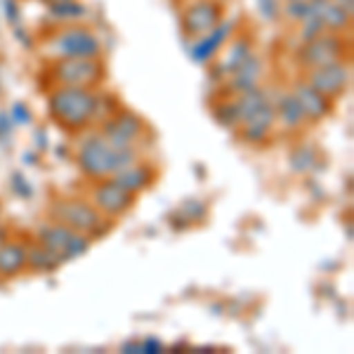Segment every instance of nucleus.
<instances>
[{"instance_id":"nucleus-1","label":"nucleus","mask_w":354,"mask_h":354,"mask_svg":"<svg viewBox=\"0 0 354 354\" xmlns=\"http://www.w3.org/2000/svg\"><path fill=\"white\" fill-rule=\"evenodd\" d=\"M97 97L90 88H73V85H64V88L55 90L48 100V113L55 123H59L66 130H81L85 128L97 113Z\"/></svg>"},{"instance_id":"nucleus-2","label":"nucleus","mask_w":354,"mask_h":354,"mask_svg":"<svg viewBox=\"0 0 354 354\" xmlns=\"http://www.w3.org/2000/svg\"><path fill=\"white\" fill-rule=\"evenodd\" d=\"M133 163H137V153L133 147L130 149H116V147H111L106 142L104 135L88 137L81 145V149H78V165L93 180L111 177Z\"/></svg>"},{"instance_id":"nucleus-3","label":"nucleus","mask_w":354,"mask_h":354,"mask_svg":"<svg viewBox=\"0 0 354 354\" xmlns=\"http://www.w3.org/2000/svg\"><path fill=\"white\" fill-rule=\"evenodd\" d=\"M50 55L57 59H97L102 55V41L85 26H68L48 43Z\"/></svg>"},{"instance_id":"nucleus-4","label":"nucleus","mask_w":354,"mask_h":354,"mask_svg":"<svg viewBox=\"0 0 354 354\" xmlns=\"http://www.w3.org/2000/svg\"><path fill=\"white\" fill-rule=\"evenodd\" d=\"M38 239H41V245L59 258L62 262L81 258L83 253H88L90 248V236L81 232L68 230L66 225L57 222V225H45L38 230Z\"/></svg>"},{"instance_id":"nucleus-5","label":"nucleus","mask_w":354,"mask_h":354,"mask_svg":"<svg viewBox=\"0 0 354 354\" xmlns=\"http://www.w3.org/2000/svg\"><path fill=\"white\" fill-rule=\"evenodd\" d=\"M50 215H53V220L62 222V225H66L73 232L102 234L100 225L104 222V218H102L95 205L85 201H57L50 208Z\"/></svg>"},{"instance_id":"nucleus-6","label":"nucleus","mask_w":354,"mask_h":354,"mask_svg":"<svg viewBox=\"0 0 354 354\" xmlns=\"http://www.w3.org/2000/svg\"><path fill=\"white\" fill-rule=\"evenodd\" d=\"M53 73L62 85L93 88L104 78V66L100 59H57Z\"/></svg>"},{"instance_id":"nucleus-7","label":"nucleus","mask_w":354,"mask_h":354,"mask_svg":"<svg viewBox=\"0 0 354 354\" xmlns=\"http://www.w3.org/2000/svg\"><path fill=\"white\" fill-rule=\"evenodd\" d=\"M345 41L338 36V33H326L317 36L314 41H307L300 48L298 59L302 66L307 68H317L322 64H330V62H340L342 55H345Z\"/></svg>"},{"instance_id":"nucleus-8","label":"nucleus","mask_w":354,"mask_h":354,"mask_svg":"<svg viewBox=\"0 0 354 354\" xmlns=\"http://www.w3.org/2000/svg\"><path fill=\"white\" fill-rule=\"evenodd\" d=\"M350 81H352V71H350V64L345 62H330V64H322L317 68H312L310 73V85L317 88L322 95L326 97H340L350 88Z\"/></svg>"},{"instance_id":"nucleus-9","label":"nucleus","mask_w":354,"mask_h":354,"mask_svg":"<svg viewBox=\"0 0 354 354\" xmlns=\"http://www.w3.org/2000/svg\"><path fill=\"white\" fill-rule=\"evenodd\" d=\"M222 19V8L215 0H196L189 8L185 10L182 17V28H185L187 36H198L208 33L210 28H215Z\"/></svg>"},{"instance_id":"nucleus-10","label":"nucleus","mask_w":354,"mask_h":354,"mask_svg":"<svg viewBox=\"0 0 354 354\" xmlns=\"http://www.w3.org/2000/svg\"><path fill=\"white\" fill-rule=\"evenodd\" d=\"M140 130H142L140 116H135L133 111H123V113H118V116H113L111 121L104 123L102 135H104L106 142H109L111 147H116V149H130L133 142L137 140V135H140Z\"/></svg>"},{"instance_id":"nucleus-11","label":"nucleus","mask_w":354,"mask_h":354,"mask_svg":"<svg viewBox=\"0 0 354 354\" xmlns=\"http://www.w3.org/2000/svg\"><path fill=\"white\" fill-rule=\"evenodd\" d=\"M95 203L100 210H104L111 218H118V215H125L135 203V194L125 192L121 185H116L113 180L102 182L95 189Z\"/></svg>"},{"instance_id":"nucleus-12","label":"nucleus","mask_w":354,"mask_h":354,"mask_svg":"<svg viewBox=\"0 0 354 354\" xmlns=\"http://www.w3.org/2000/svg\"><path fill=\"white\" fill-rule=\"evenodd\" d=\"M274 121H277V111H274V102L270 100V102H265L258 111L250 113L245 121H241V140L248 142V145L265 142Z\"/></svg>"},{"instance_id":"nucleus-13","label":"nucleus","mask_w":354,"mask_h":354,"mask_svg":"<svg viewBox=\"0 0 354 354\" xmlns=\"http://www.w3.org/2000/svg\"><path fill=\"white\" fill-rule=\"evenodd\" d=\"M234 31V21H220L215 28H210L208 33H203L201 41L189 48V57L196 64H205L210 62L215 55L220 53V48L225 45V41L230 38V33Z\"/></svg>"},{"instance_id":"nucleus-14","label":"nucleus","mask_w":354,"mask_h":354,"mask_svg":"<svg viewBox=\"0 0 354 354\" xmlns=\"http://www.w3.org/2000/svg\"><path fill=\"white\" fill-rule=\"evenodd\" d=\"M293 95L298 100L302 113H305L307 121H322L330 113V97L322 95L317 88H312L310 83H295Z\"/></svg>"},{"instance_id":"nucleus-15","label":"nucleus","mask_w":354,"mask_h":354,"mask_svg":"<svg viewBox=\"0 0 354 354\" xmlns=\"http://www.w3.org/2000/svg\"><path fill=\"white\" fill-rule=\"evenodd\" d=\"M111 180L116 182V185H121L125 192L137 196V194L145 192L153 182V170L145 163H133V165H128V168L118 170L116 175H111Z\"/></svg>"},{"instance_id":"nucleus-16","label":"nucleus","mask_w":354,"mask_h":354,"mask_svg":"<svg viewBox=\"0 0 354 354\" xmlns=\"http://www.w3.org/2000/svg\"><path fill=\"white\" fill-rule=\"evenodd\" d=\"M262 76V62L255 55H250L236 71L232 73V90L234 93H248V90L258 88Z\"/></svg>"},{"instance_id":"nucleus-17","label":"nucleus","mask_w":354,"mask_h":354,"mask_svg":"<svg viewBox=\"0 0 354 354\" xmlns=\"http://www.w3.org/2000/svg\"><path fill=\"white\" fill-rule=\"evenodd\" d=\"M274 111H277V121L286 130H298L300 125L307 121L293 93H286V95L279 97V102L274 104Z\"/></svg>"},{"instance_id":"nucleus-18","label":"nucleus","mask_w":354,"mask_h":354,"mask_svg":"<svg viewBox=\"0 0 354 354\" xmlns=\"http://www.w3.org/2000/svg\"><path fill=\"white\" fill-rule=\"evenodd\" d=\"M26 250L21 243L0 245V277H15L26 267Z\"/></svg>"},{"instance_id":"nucleus-19","label":"nucleus","mask_w":354,"mask_h":354,"mask_svg":"<svg viewBox=\"0 0 354 354\" xmlns=\"http://www.w3.org/2000/svg\"><path fill=\"white\" fill-rule=\"evenodd\" d=\"M250 55H253V43H250V38H239V41H234L230 53H227V57L222 59V64L218 66L220 73L222 76H232V73L236 71Z\"/></svg>"},{"instance_id":"nucleus-20","label":"nucleus","mask_w":354,"mask_h":354,"mask_svg":"<svg viewBox=\"0 0 354 354\" xmlns=\"http://www.w3.org/2000/svg\"><path fill=\"white\" fill-rule=\"evenodd\" d=\"M26 265L31 267L33 272H55L57 267L62 265V260L57 258L53 250L43 248V245H36V248L26 250Z\"/></svg>"},{"instance_id":"nucleus-21","label":"nucleus","mask_w":354,"mask_h":354,"mask_svg":"<svg viewBox=\"0 0 354 354\" xmlns=\"http://www.w3.org/2000/svg\"><path fill=\"white\" fill-rule=\"evenodd\" d=\"M272 97L260 88H253L248 93H241V97L236 100V109H239V121H245L253 111H258L265 102H270Z\"/></svg>"},{"instance_id":"nucleus-22","label":"nucleus","mask_w":354,"mask_h":354,"mask_svg":"<svg viewBox=\"0 0 354 354\" xmlns=\"http://www.w3.org/2000/svg\"><path fill=\"white\" fill-rule=\"evenodd\" d=\"M88 15L85 5L76 3V0H68V3H59V5H53L50 8V19L55 21H78Z\"/></svg>"},{"instance_id":"nucleus-23","label":"nucleus","mask_w":354,"mask_h":354,"mask_svg":"<svg viewBox=\"0 0 354 354\" xmlns=\"http://www.w3.org/2000/svg\"><path fill=\"white\" fill-rule=\"evenodd\" d=\"M302 24V31H300V41L307 43V41H314L317 36H322L326 28H324V21H322V15H319V10L312 5V12L305 17V19L300 21Z\"/></svg>"},{"instance_id":"nucleus-24","label":"nucleus","mask_w":354,"mask_h":354,"mask_svg":"<svg viewBox=\"0 0 354 354\" xmlns=\"http://www.w3.org/2000/svg\"><path fill=\"white\" fill-rule=\"evenodd\" d=\"M215 118L225 125V128H234L239 125V109H236V102H225V104H218L215 106Z\"/></svg>"},{"instance_id":"nucleus-25","label":"nucleus","mask_w":354,"mask_h":354,"mask_svg":"<svg viewBox=\"0 0 354 354\" xmlns=\"http://www.w3.org/2000/svg\"><path fill=\"white\" fill-rule=\"evenodd\" d=\"M312 163H314V151L307 149V147H302V149L290 153V168H293L295 173H305V170H310Z\"/></svg>"},{"instance_id":"nucleus-26","label":"nucleus","mask_w":354,"mask_h":354,"mask_svg":"<svg viewBox=\"0 0 354 354\" xmlns=\"http://www.w3.org/2000/svg\"><path fill=\"white\" fill-rule=\"evenodd\" d=\"M310 12H312V3H305V0H288V5H286V17H288V19L302 21Z\"/></svg>"},{"instance_id":"nucleus-27","label":"nucleus","mask_w":354,"mask_h":354,"mask_svg":"<svg viewBox=\"0 0 354 354\" xmlns=\"http://www.w3.org/2000/svg\"><path fill=\"white\" fill-rule=\"evenodd\" d=\"M255 3H258L260 15L265 17L267 21H277V17H279V3H277V0H255Z\"/></svg>"},{"instance_id":"nucleus-28","label":"nucleus","mask_w":354,"mask_h":354,"mask_svg":"<svg viewBox=\"0 0 354 354\" xmlns=\"http://www.w3.org/2000/svg\"><path fill=\"white\" fill-rule=\"evenodd\" d=\"M3 8H5V19H8V24L12 26H19V3L17 0H3Z\"/></svg>"},{"instance_id":"nucleus-29","label":"nucleus","mask_w":354,"mask_h":354,"mask_svg":"<svg viewBox=\"0 0 354 354\" xmlns=\"http://www.w3.org/2000/svg\"><path fill=\"white\" fill-rule=\"evenodd\" d=\"M12 121L15 123H31V111H28L26 104H15L12 106Z\"/></svg>"},{"instance_id":"nucleus-30","label":"nucleus","mask_w":354,"mask_h":354,"mask_svg":"<svg viewBox=\"0 0 354 354\" xmlns=\"http://www.w3.org/2000/svg\"><path fill=\"white\" fill-rule=\"evenodd\" d=\"M161 350H163V345L156 338H147V340L140 342V352L142 354H156V352H161Z\"/></svg>"},{"instance_id":"nucleus-31","label":"nucleus","mask_w":354,"mask_h":354,"mask_svg":"<svg viewBox=\"0 0 354 354\" xmlns=\"http://www.w3.org/2000/svg\"><path fill=\"white\" fill-rule=\"evenodd\" d=\"M12 180H15V187H17V192H19V194H26V196L31 194V189H28V185H26V180L19 173L12 175Z\"/></svg>"},{"instance_id":"nucleus-32","label":"nucleus","mask_w":354,"mask_h":354,"mask_svg":"<svg viewBox=\"0 0 354 354\" xmlns=\"http://www.w3.org/2000/svg\"><path fill=\"white\" fill-rule=\"evenodd\" d=\"M10 130V116H5V113H0V135L8 133Z\"/></svg>"},{"instance_id":"nucleus-33","label":"nucleus","mask_w":354,"mask_h":354,"mask_svg":"<svg viewBox=\"0 0 354 354\" xmlns=\"http://www.w3.org/2000/svg\"><path fill=\"white\" fill-rule=\"evenodd\" d=\"M123 352H140V342H125L123 345Z\"/></svg>"},{"instance_id":"nucleus-34","label":"nucleus","mask_w":354,"mask_h":354,"mask_svg":"<svg viewBox=\"0 0 354 354\" xmlns=\"http://www.w3.org/2000/svg\"><path fill=\"white\" fill-rule=\"evenodd\" d=\"M48 8H53V5H59V3H68V0H43Z\"/></svg>"},{"instance_id":"nucleus-35","label":"nucleus","mask_w":354,"mask_h":354,"mask_svg":"<svg viewBox=\"0 0 354 354\" xmlns=\"http://www.w3.org/2000/svg\"><path fill=\"white\" fill-rule=\"evenodd\" d=\"M5 239H8V232H5V230H0V245L5 243Z\"/></svg>"},{"instance_id":"nucleus-36","label":"nucleus","mask_w":354,"mask_h":354,"mask_svg":"<svg viewBox=\"0 0 354 354\" xmlns=\"http://www.w3.org/2000/svg\"><path fill=\"white\" fill-rule=\"evenodd\" d=\"M305 3H312V0H305Z\"/></svg>"}]
</instances>
